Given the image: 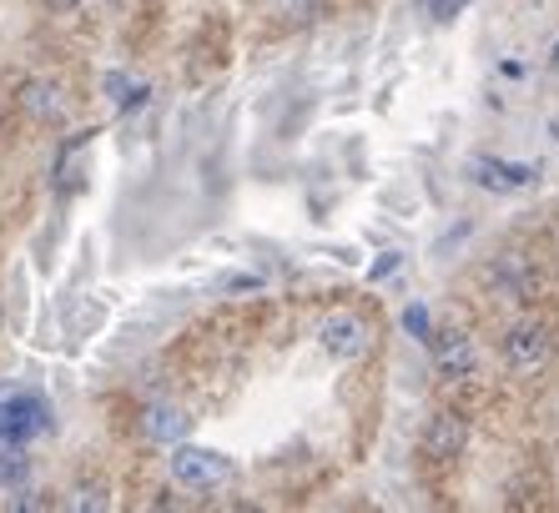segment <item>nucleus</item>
Returning <instances> with one entry per match:
<instances>
[{
    "label": "nucleus",
    "instance_id": "1",
    "mask_svg": "<svg viewBox=\"0 0 559 513\" xmlns=\"http://www.w3.org/2000/svg\"><path fill=\"white\" fill-rule=\"evenodd\" d=\"M56 428L51 403L40 393H15V398H0V443L11 449H31L36 438H46Z\"/></svg>",
    "mask_w": 559,
    "mask_h": 513
},
{
    "label": "nucleus",
    "instance_id": "2",
    "mask_svg": "<svg viewBox=\"0 0 559 513\" xmlns=\"http://www.w3.org/2000/svg\"><path fill=\"white\" fill-rule=\"evenodd\" d=\"M171 478L182 488H192V493H212V488H222L233 478V458L182 438V443H171Z\"/></svg>",
    "mask_w": 559,
    "mask_h": 513
},
{
    "label": "nucleus",
    "instance_id": "3",
    "mask_svg": "<svg viewBox=\"0 0 559 513\" xmlns=\"http://www.w3.org/2000/svg\"><path fill=\"white\" fill-rule=\"evenodd\" d=\"M549 353H555V337H549L545 322L524 318V322H514V327L504 333V362L514 372H539L549 362Z\"/></svg>",
    "mask_w": 559,
    "mask_h": 513
},
{
    "label": "nucleus",
    "instance_id": "4",
    "mask_svg": "<svg viewBox=\"0 0 559 513\" xmlns=\"http://www.w3.org/2000/svg\"><path fill=\"white\" fill-rule=\"evenodd\" d=\"M318 347L338 362H358L368 353V322L358 312H328L318 322Z\"/></svg>",
    "mask_w": 559,
    "mask_h": 513
},
{
    "label": "nucleus",
    "instance_id": "5",
    "mask_svg": "<svg viewBox=\"0 0 559 513\" xmlns=\"http://www.w3.org/2000/svg\"><path fill=\"white\" fill-rule=\"evenodd\" d=\"M429 347V362L439 368V378H468V372L479 368V347L474 337L459 333V327H443V333H429L424 337Z\"/></svg>",
    "mask_w": 559,
    "mask_h": 513
},
{
    "label": "nucleus",
    "instance_id": "6",
    "mask_svg": "<svg viewBox=\"0 0 559 513\" xmlns=\"http://www.w3.org/2000/svg\"><path fill=\"white\" fill-rule=\"evenodd\" d=\"M484 287H489V297H504V302H530L534 272H530V262H524L520 252H504V256H495V262L484 267Z\"/></svg>",
    "mask_w": 559,
    "mask_h": 513
},
{
    "label": "nucleus",
    "instance_id": "7",
    "mask_svg": "<svg viewBox=\"0 0 559 513\" xmlns=\"http://www.w3.org/2000/svg\"><path fill=\"white\" fill-rule=\"evenodd\" d=\"M468 177L479 181L484 192H524V187H534V177L539 171L524 167V162H499V156H474L468 162Z\"/></svg>",
    "mask_w": 559,
    "mask_h": 513
},
{
    "label": "nucleus",
    "instance_id": "8",
    "mask_svg": "<svg viewBox=\"0 0 559 513\" xmlns=\"http://www.w3.org/2000/svg\"><path fill=\"white\" fill-rule=\"evenodd\" d=\"M468 449V418L459 413H433L429 428H424V453L439 463H454Z\"/></svg>",
    "mask_w": 559,
    "mask_h": 513
},
{
    "label": "nucleus",
    "instance_id": "9",
    "mask_svg": "<svg viewBox=\"0 0 559 513\" xmlns=\"http://www.w3.org/2000/svg\"><path fill=\"white\" fill-rule=\"evenodd\" d=\"M15 106H21L31 121L51 127V121H61V116H66V86H61V81L36 76V81H26V86L15 91Z\"/></svg>",
    "mask_w": 559,
    "mask_h": 513
},
{
    "label": "nucleus",
    "instance_id": "10",
    "mask_svg": "<svg viewBox=\"0 0 559 513\" xmlns=\"http://www.w3.org/2000/svg\"><path fill=\"white\" fill-rule=\"evenodd\" d=\"M142 433L152 438V443H182V438L192 433V418H187V408H177V403H146Z\"/></svg>",
    "mask_w": 559,
    "mask_h": 513
},
{
    "label": "nucleus",
    "instance_id": "11",
    "mask_svg": "<svg viewBox=\"0 0 559 513\" xmlns=\"http://www.w3.org/2000/svg\"><path fill=\"white\" fill-rule=\"evenodd\" d=\"M26 478H31L26 449H11V443H0V493H5V488H21Z\"/></svg>",
    "mask_w": 559,
    "mask_h": 513
},
{
    "label": "nucleus",
    "instance_id": "12",
    "mask_svg": "<svg viewBox=\"0 0 559 513\" xmlns=\"http://www.w3.org/2000/svg\"><path fill=\"white\" fill-rule=\"evenodd\" d=\"M66 509H81V513H102V509H111V493H106L102 484H86V488H76V493L66 499Z\"/></svg>",
    "mask_w": 559,
    "mask_h": 513
},
{
    "label": "nucleus",
    "instance_id": "13",
    "mask_svg": "<svg viewBox=\"0 0 559 513\" xmlns=\"http://www.w3.org/2000/svg\"><path fill=\"white\" fill-rule=\"evenodd\" d=\"M404 327L418 337V343L433 333V322H429V312H424V308H408V312H404Z\"/></svg>",
    "mask_w": 559,
    "mask_h": 513
},
{
    "label": "nucleus",
    "instance_id": "14",
    "mask_svg": "<svg viewBox=\"0 0 559 513\" xmlns=\"http://www.w3.org/2000/svg\"><path fill=\"white\" fill-rule=\"evenodd\" d=\"M424 5H429V15H433V21H454V15L464 11L468 0H424Z\"/></svg>",
    "mask_w": 559,
    "mask_h": 513
},
{
    "label": "nucleus",
    "instance_id": "15",
    "mask_svg": "<svg viewBox=\"0 0 559 513\" xmlns=\"http://www.w3.org/2000/svg\"><path fill=\"white\" fill-rule=\"evenodd\" d=\"M393 267H399V252H389V256H383V262H378V267H373V277H383V272H393Z\"/></svg>",
    "mask_w": 559,
    "mask_h": 513
},
{
    "label": "nucleus",
    "instance_id": "16",
    "mask_svg": "<svg viewBox=\"0 0 559 513\" xmlns=\"http://www.w3.org/2000/svg\"><path fill=\"white\" fill-rule=\"evenodd\" d=\"M549 136H555V142H559V121H555V127H549Z\"/></svg>",
    "mask_w": 559,
    "mask_h": 513
}]
</instances>
